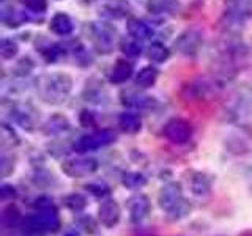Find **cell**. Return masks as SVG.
<instances>
[{
	"label": "cell",
	"instance_id": "1",
	"mask_svg": "<svg viewBox=\"0 0 252 236\" xmlns=\"http://www.w3.org/2000/svg\"><path fill=\"white\" fill-rule=\"evenodd\" d=\"M73 88V79L66 73L43 74L36 81V93L47 104H60L66 101Z\"/></svg>",
	"mask_w": 252,
	"mask_h": 236
},
{
	"label": "cell",
	"instance_id": "2",
	"mask_svg": "<svg viewBox=\"0 0 252 236\" xmlns=\"http://www.w3.org/2000/svg\"><path fill=\"white\" fill-rule=\"evenodd\" d=\"M26 230L30 233H54L60 227V216L55 205L38 208L35 214L24 219Z\"/></svg>",
	"mask_w": 252,
	"mask_h": 236
},
{
	"label": "cell",
	"instance_id": "3",
	"mask_svg": "<svg viewBox=\"0 0 252 236\" xmlns=\"http://www.w3.org/2000/svg\"><path fill=\"white\" fill-rule=\"evenodd\" d=\"M230 115L238 124L252 126V85H241L236 90L232 101Z\"/></svg>",
	"mask_w": 252,
	"mask_h": 236
},
{
	"label": "cell",
	"instance_id": "4",
	"mask_svg": "<svg viewBox=\"0 0 252 236\" xmlns=\"http://www.w3.org/2000/svg\"><path fill=\"white\" fill-rule=\"evenodd\" d=\"M90 36L98 52L109 54L115 46L117 29L106 22H93L90 24Z\"/></svg>",
	"mask_w": 252,
	"mask_h": 236
},
{
	"label": "cell",
	"instance_id": "5",
	"mask_svg": "<svg viewBox=\"0 0 252 236\" xmlns=\"http://www.w3.org/2000/svg\"><path fill=\"white\" fill-rule=\"evenodd\" d=\"M115 139H117L115 132L110 129H101L96 132L87 134V136H82L81 139H77L74 142V151L81 153V154L94 151V149H98V148L114 144Z\"/></svg>",
	"mask_w": 252,
	"mask_h": 236
},
{
	"label": "cell",
	"instance_id": "6",
	"mask_svg": "<svg viewBox=\"0 0 252 236\" xmlns=\"http://www.w3.org/2000/svg\"><path fill=\"white\" fill-rule=\"evenodd\" d=\"M99 164L93 157H71L62 162V172L65 173L68 178H85L93 175L98 170Z\"/></svg>",
	"mask_w": 252,
	"mask_h": 236
},
{
	"label": "cell",
	"instance_id": "7",
	"mask_svg": "<svg viewBox=\"0 0 252 236\" xmlns=\"http://www.w3.org/2000/svg\"><path fill=\"white\" fill-rule=\"evenodd\" d=\"M164 137L175 145H183L189 139L192 137V126L185 118H170V120L164 124L162 129Z\"/></svg>",
	"mask_w": 252,
	"mask_h": 236
},
{
	"label": "cell",
	"instance_id": "8",
	"mask_svg": "<svg viewBox=\"0 0 252 236\" xmlns=\"http://www.w3.org/2000/svg\"><path fill=\"white\" fill-rule=\"evenodd\" d=\"M224 16L228 26H241L252 16V0H227Z\"/></svg>",
	"mask_w": 252,
	"mask_h": 236
},
{
	"label": "cell",
	"instance_id": "9",
	"mask_svg": "<svg viewBox=\"0 0 252 236\" xmlns=\"http://www.w3.org/2000/svg\"><path fill=\"white\" fill-rule=\"evenodd\" d=\"M203 43V35L200 30L197 29H189L186 31H183L175 41V49L183 54V55H195L199 52L200 46Z\"/></svg>",
	"mask_w": 252,
	"mask_h": 236
},
{
	"label": "cell",
	"instance_id": "10",
	"mask_svg": "<svg viewBox=\"0 0 252 236\" xmlns=\"http://www.w3.org/2000/svg\"><path fill=\"white\" fill-rule=\"evenodd\" d=\"M122 219V208L114 199L102 200L98 206V220L102 227L115 228Z\"/></svg>",
	"mask_w": 252,
	"mask_h": 236
},
{
	"label": "cell",
	"instance_id": "11",
	"mask_svg": "<svg viewBox=\"0 0 252 236\" xmlns=\"http://www.w3.org/2000/svg\"><path fill=\"white\" fill-rule=\"evenodd\" d=\"M183 187L178 183V181H170V183L164 184L162 189L159 191V195H158V203H159L161 209L169 211L170 208H173L175 205L183 200Z\"/></svg>",
	"mask_w": 252,
	"mask_h": 236
},
{
	"label": "cell",
	"instance_id": "12",
	"mask_svg": "<svg viewBox=\"0 0 252 236\" xmlns=\"http://www.w3.org/2000/svg\"><path fill=\"white\" fill-rule=\"evenodd\" d=\"M128 209H129V219L132 224H142L144 220L148 217L150 209H152V205H150L148 197L144 194H137L131 197L128 200Z\"/></svg>",
	"mask_w": 252,
	"mask_h": 236
},
{
	"label": "cell",
	"instance_id": "13",
	"mask_svg": "<svg viewBox=\"0 0 252 236\" xmlns=\"http://www.w3.org/2000/svg\"><path fill=\"white\" fill-rule=\"evenodd\" d=\"M11 118L21 128L32 131L36 124V110L30 104H14L11 106Z\"/></svg>",
	"mask_w": 252,
	"mask_h": 236
},
{
	"label": "cell",
	"instance_id": "14",
	"mask_svg": "<svg viewBox=\"0 0 252 236\" xmlns=\"http://www.w3.org/2000/svg\"><path fill=\"white\" fill-rule=\"evenodd\" d=\"M131 5L128 3V0H107V2L102 5L101 13L102 16L110 19H120L125 18L126 14L129 13Z\"/></svg>",
	"mask_w": 252,
	"mask_h": 236
},
{
	"label": "cell",
	"instance_id": "15",
	"mask_svg": "<svg viewBox=\"0 0 252 236\" xmlns=\"http://www.w3.org/2000/svg\"><path fill=\"white\" fill-rule=\"evenodd\" d=\"M134 73V65L128 60H117L109 73V81L112 84H125Z\"/></svg>",
	"mask_w": 252,
	"mask_h": 236
},
{
	"label": "cell",
	"instance_id": "16",
	"mask_svg": "<svg viewBox=\"0 0 252 236\" xmlns=\"http://www.w3.org/2000/svg\"><path fill=\"white\" fill-rule=\"evenodd\" d=\"M43 129L47 136H60L71 129V123L65 115H52L47 118Z\"/></svg>",
	"mask_w": 252,
	"mask_h": 236
},
{
	"label": "cell",
	"instance_id": "17",
	"mask_svg": "<svg viewBox=\"0 0 252 236\" xmlns=\"http://www.w3.org/2000/svg\"><path fill=\"white\" fill-rule=\"evenodd\" d=\"M128 33L137 41H145V39H150L153 36V29L145 21L131 18L128 21Z\"/></svg>",
	"mask_w": 252,
	"mask_h": 236
},
{
	"label": "cell",
	"instance_id": "18",
	"mask_svg": "<svg viewBox=\"0 0 252 236\" xmlns=\"http://www.w3.org/2000/svg\"><path fill=\"white\" fill-rule=\"evenodd\" d=\"M73 29H74L73 21L65 13L54 14V18L51 19V30L59 36H68L73 31Z\"/></svg>",
	"mask_w": 252,
	"mask_h": 236
},
{
	"label": "cell",
	"instance_id": "19",
	"mask_svg": "<svg viewBox=\"0 0 252 236\" xmlns=\"http://www.w3.org/2000/svg\"><path fill=\"white\" fill-rule=\"evenodd\" d=\"M123 104L129 106V107H136V109H150L155 106V99L145 96V94L137 93V91H128L123 93Z\"/></svg>",
	"mask_w": 252,
	"mask_h": 236
},
{
	"label": "cell",
	"instance_id": "20",
	"mask_svg": "<svg viewBox=\"0 0 252 236\" xmlns=\"http://www.w3.org/2000/svg\"><path fill=\"white\" fill-rule=\"evenodd\" d=\"M211 186H213V181L208 175L205 173H194L192 178H191V191L194 195L197 197H205L211 192Z\"/></svg>",
	"mask_w": 252,
	"mask_h": 236
},
{
	"label": "cell",
	"instance_id": "21",
	"mask_svg": "<svg viewBox=\"0 0 252 236\" xmlns=\"http://www.w3.org/2000/svg\"><path fill=\"white\" fill-rule=\"evenodd\" d=\"M178 0H148L147 8L153 14H167L178 10Z\"/></svg>",
	"mask_w": 252,
	"mask_h": 236
},
{
	"label": "cell",
	"instance_id": "22",
	"mask_svg": "<svg viewBox=\"0 0 252 236\" xmlns=\"http://www.w3.org/2000/svg\"><path fill=\"white\" fill-rule=\"evenodd\" d=\"M118 124H120V128L128 132V134H136L140 131L142 128V120L137 114L134 112H125L118 117Z\"/></svg>",
	"mask_w": 252,
	"mask_h": 236
},
{
	"label": "cell",
	"instance_id": "23",
	"mask_svg": "<svg viewBox=\"0 0 252 236\" xmlns=\"http://www.w3.org/2000/svg\"><path fill=\"white\" fill-rule=\"evenodd\" d=\"M191 211H192L191 202L183 199V200H180L173 208L165 211V216H167V220H170V222H180V220H183L185 217L191 214Z\"/></svg>",
	"mask_w": 252,
	"mask_h": 236
},
{
	"label": "cell",
	"instance_id": "24",
	"mask_svg": "<svg viewBox=\"0 0 252 236\" xmlns=\"http://www.w3.org/2000/svg\"><path fill=\"white\" fill-rule=\"evenodd\" d=\"M2 222L6 228H16L22 220L21 211L14 203H8L2 211Z\"/></svg>",
	"mask_w": 252,
	"mask_h": 236
},
{
	"label": "cell",
	"instance_id": "25",
	"mask_svg": "<svg viewBox=\"0 0 252 236\" xmlns=\"http://www.w3.org/2000/svg\"><path fill=\"white\" fill-rule=\"evenodd\" d=\"M158 79V69L155 66H145L136 74V85L140 88H150L153 87Z\"/></svg>",
	"mask_w": 252,
	"mask_h": 236
},
{
	"label": "cell",
	"instance_id": "26",
	"mask_svg": "<svg viewBox=\"0 0 252 236\" xmlns=\"http://www.w3.org/2000/svg\"><path fill=\"white\" fill-rule=\"evenodd\" d=\"M122 184L131 191H139L147 184V177L140 172H126L122 177Z\"/></svg>",
	"mask_w": 252,
	"mask_h": 236
},
{
	"label": "cell",
	"instance_id": "27",
	"mask_svg": "<svg viewBox=\"0 0 252 236\" xmlns=\"http://www.w3.org/2000/svg\"><path fill=\"white\" fill-rule=\"evenodd\" d=\"M63 202H65V206L73 212H82L87 208V199L82 194H77V192L68 194L65 199H63Z\"/></svg>",
	"mask_w": 252,
	"mask_h": 236
},
{
	"label": "cell",
	"instance_id": "28",
	"mask_svg": "<svg viewBox=\"0 0 252 236\" xmlns=\"http://www.w3.org/2000/svg\"><path fill=\"white\" fill-rule=\"evenodd\" d=\"M170 57V51L162 43H153L148 47V59L156 63H162Z\"/></svg>",
	"mask_w": 252,
	"mask_h": 236
},
{
	"label": "cell",
	"instance_id": "29",
	"mask_svg": "<svg viewBox=\"0 0 252 236\" xmlns=\"http://www.w3.org/2000/svg\"><path fill=\"white\" fill-rule=\"evenodd\" d=\"M84 96L87 101L93 102V104H106L107 99H109L107 93L102 90V87H96V88H93V87H87Z\"/></svg>",
	"mask_w": 252,
	"mask_h": 236
},
{
	"label": "cell",
	"instance_id": "30",
	"mask_svg": "<svg viewBox=\"0 0 252 236\" xmlns=\"http://www.w3.org/2000/svg\"><path fill=\"white\" fill-rule=\"evenodd\" d=\"M2 145L3 148L5 147H16V145H19V137H18V134L14 132L13 128H10L8 124H2Z\"/></svg>",
	"mask_w": 252,
	"mask_h": 236
},
{
	"label": "cell",
	"instance_id": "31",
	"mask_svg": "<svg viewBox=\"0 0 252 236\" xmlns=\"http://www.w3.org/2000/svg\"><path fill=\"white\" fill-rule=\"evenodd\" d=\"M16 54H18V44H16L13 39L3 38L2 43H0V55H2V59L10 60Z\"/></svg>",
	"mask_w": 252,
	"mask_h": 236
},
{
	"label": "cell",
	"instance_id": "32",
	"mask_svg": "<svg viewBox=\"0 0 252 236\" xmlns=\"http://www.w3.org/2000/svg\"><path fill=\"white\" fill-rule=\"evenodd\" d=\"M85 189H87V191H89L92 195L98 197V199H104L106 195L110 194V187H109L106 183H102V181H96V183L87 184Z\"/></svg>",
	"mask_w": 252,
	"mask_h": 236
},
{
	"label": "cell",
	"instance_id": "33",
	"mask_svg": "<svg viewBox=\"0 0 252 236\" xmlns=\"http://www.w3.org/2000/svg\"><path fill=\"white\" fill-rule=\"evenodd\" d=\"M77 224H79V227H82V230H84L85 233H89V235H93L94 232L98 230L96 220H94L92 216H87V214L79 216V217H77Z\"/></svg>",
	"mask_w": 252,
	"mask_h": 236
},
{
	"label": "cell",
	"instance_id": "34",
	"mask_svg": "<svg viewBox=\"0 0 252 236\" xmlns=\"http://www.w3.org/2000/svg\"><path fill=\"white\" fill-rule=\"evenodd\" d=\"M122 49L126 55H129V57H139L142 54V46L139 44L137 39H128V41H123L122 43Z\"/></svg>",
	"mask_w": 252,
	"mask_h": 236
},
{
	"label": "cell",
	"instance_id": "35",
	"mask_svg": "<svg viewBox=\"0 0 252 236\" xmlns=\"http://www.w3.org/2000/svg\"><path fill=\"white\" fill-rule=\"evenodd\" d=\"M21 2L33 13H44L47 8V0H21Z\"/></svg>",
	"mask_w": 252,
	"mask_h": 236
},
{
	"label": "cell",
	"instance_id": "36",
	"mask_svg": "<svg viewBox=\"0 0 252 236\" xmlns=\"http://www.w3.org/2000/svg\"><path fill=\"white\" fill-rule=\"evenodd\" d=\"M33 69V61H32L29 57H24L18 61V65H16V73L19 76H27L30 71Z\"/></svg>",
	"mask_w": 252,
	"mask_h": 236
},
{
	"label": "cell",
	"instance_id": "37",
	"mask_svg": "<svg viewBox=\"0 0 252 236\" xmlns=\"http://www.w3.org/2000/svg\"><path fill=\"white\" fill-rule=\"evenodd\" d=\"M16 195H18V191H16L14 186H11V184H2V187H0V197H2V200L11 202L13 199H16Z\"/></svg>",
	"mask_w": 252,
	"mask_h": 236
},
{
	"label": "cell",
	"instance_id": "38",
	"mask_svg": "<svg viewBox=\"0 0 252 236\" xmlns=\"http://www.w3.org/2000/svg\"><path fill=\"white\" fill-rule=\"evenodd\" d=\"M0 167H2V175H3V178H6L14 170V161L11 159V157H8L3 153L2 154V161H0Z\"/></svg>",
	"mask_w": 252,
	"mask_h": 236
},
{
	"label": "cell",
	"instance_id": "39",
	"mask_svg": "<svg viewBox=\"0 0 252 236\" xmlns=\"http://www.w3.org/2000/svg\"><path fill=\"white\" fill-rule=\"evenodd\" d=\"M62 54H63V52H62V47H60V46H57V44H52V46L49 47V49L43 51V55H44V59H46L47 61H54V60H57Z\"/></svg>",
	"mask_w": 252,
	"mask_h": 236
},
{
	"label": "cell",
	"instance_id": "40",
	"mask_svg": "<svg viewBox=\"0 0 252 236\" xmlns=\"http://www.w3.org/2000/svg\"><path fill=\"white\" fill-rule=\"evenodd\" d=\"M79 120H81V124L84 126V128H89V126H93L94 123H96L93 112H89V110H82Z\"/></svg>",
	"mask_w": 252,
	"mask_h": 236
},
{
	"label": "cell",
	"instance_id": "41",
	"mask_svg": "<svg viewBox=\"0 0 252 236\" xmlns=\"http://www.w3.org/2000/svg\"><path fill=\"white\" fill-rule=\"evenodd\" d=\"M65 236H82V233L77 228H69V230L65 232Z\"/></svg>",
	"mask_w": 252,
	"mask_h": 236
}]
</instances>
